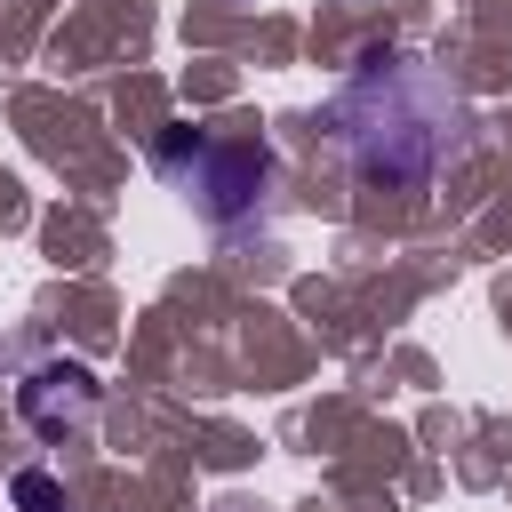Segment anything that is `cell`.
<instances>
[{"instance_id":"4","label":"cell","mask_w":512,"mask_h":512,"mask_svg":"<svg viewBox=\"0 0 512 512\" xmlns=\"http://www.w3.org/2000/svg\"><path fill=\"white\" fill-rule=\"evenodd\" d=\"M16 504H24V512H64V488H56L48 472H16Z\"/></svg>"},{"instance_id":"3","label":"cell","mask_w":512,"mask_h":512,"mask_svg":"<svg viewBox=\"0 0 512 512\" xmlns=\"http://www.w3.org/2000/svg\"><path fill=\"white\" fill-rule=\"evenodd\" d=\"M16 408H24V424H32V432L64 440V432H88V424H96L104 384H96L80 360H40V368L16 384Z\"/></svg>"},{"instance_id":"5","label":"cell","mask_w":512,"mask_h":512,"mask_svg":"<svg viewBox=\"0 0 512 512\" xmlns=\"http://www.w3.org/2000/svg\"><path fill=\"white\" fill-rule=\"evenodd\" d=\"M208 512H264V504H248V496H224V504H208Z\"/></svg>"},{"instance_id":"1","label":"cell","mask_w":512,"mask_h":512,"mask_svg":"<svg viewBox=\"0 0 512 512\" xmlns=\"http://www.w3.org/2000/svg\"><path fill=\"white\" fill-rule=\"evenodd\" d=\"M328 128L368 192H424L472 152V104L408 48H368L328 104Z\"/></svg>"},{"instance_id":"2","label":"cell","mask_w":512,"mask_h":512,"mask_svg":"<svg viewBox=\"0 0 512 512\" xmlns=\"http://www.w3.org/2000/svg\"><path fill=\"white\" fill-rule=\"evenodd\" d=\"M160 176L208 216V224H256L280 168H272V144L264 136H192V128H168L160 136Z\"/></svg>"}]
</instances>
